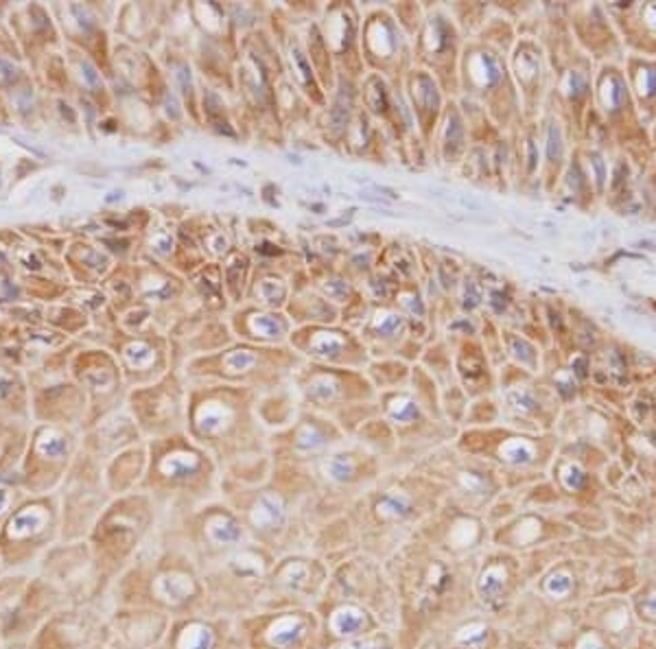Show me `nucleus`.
<instances>
[{"label": "nucleus", "mask_w": 656, "mask_h": 649, "mask_svg": "<svg viewBox=\"0 0 656 649\" xmlns=\"http://www.w3.org/2000/svg\"><path fill=\"white\" fill-rule=\"evenodd\" d=\"M283 516H285L283 505H280V501L274 497V494H263L254 514H252V520H254L256 527L269 529V527H274V524L283 522Z\"/></svg>", "instance_id": "obj_1"}, {"label": "nucleus", "mask_w": 656, "mask_h": 649, "mask_svg": "<svg viewBox=\"0 0 656 649\" xmlns=\"http://www.w3.org/2000/svg\"><path fill=\"white\" fill-rule=\"evenodd\" d=\"M328 470H330V475H333L335 479H346V477H350V475H353L355 466H353V463H350L346 457H337V459H333V461H330Z\"/></svg>", "instance_id": "obj_5"}, {"label": "nucleus", "mask_w": 656, "mask_h": 649, "mask_svg": "<svg viewBox=\"0 0 656 649\" xmlns=\"http://www.w3.org/2000/svg\"><path fill=\"white\" fill-rule=\"evenodd\" d=\"M302 632H304L302 621H298V619H280V621L269 630V643H274V645H289V643H293Z\"/></svg>", "instance_id": "obj_3"}, {"label": "nucleus", "mask_w": 656, "mask_h": 649, "mask_svg": "<svg viewBox=\"0 0 656 649\" xmlns=\"http://www.w3.org/2000/svg\"><path fill=\"white\" fill-rule=\"evenodd\" d=\"M330 626L337 634H355L363 626V614L357 608H341L335 612Z\"/></svg>", "instance_id": "obj_2"}, {"label": "nucleus", "mask_w": 656, "mask_h": 649, "mask_svg": "<svg viewBox=\"0 0 656 649\" xmlns=\"http://www.w3.org/2000/svg\"><path fill=\"white\" fill-rule=\"evenodd\" d=\"M407 510H410V503L405 501L402 497H396V494H390V497L383 503H379V514L387 516V518L402 516V514H407Z\"/></svg>", "instance_id": "obj_4"}, {"label": "nucleus", "mask_w": 656, "mask_h": 649, "mask_svg": "<svg viewBox=\"0 0 656 649\" xmlns=\"http://www.w3.org/2000/svg\"><path fill=\"white\" fill-rule=\"evenodd\" d=\"M343 649H383V647H381L379 640H365V643H353V645L343 647Z\"/></svg>", "instance_id": "obj_6"}]
</instances>
